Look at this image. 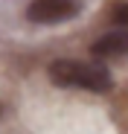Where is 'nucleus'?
I'll use <instances>...</instances> for the list:
<instances>
[{
    "instance_id": "4",
    "label": "nucleus",
    "mask_w": 128,
    "mask_h": 134,
    "mask_svg": "<svg viewBox=\"0 0 128 134\" xmlns=\"http://www.w3.org/2000/svg\"><path fill=\"white\" fill-rule=\"evenodd\" d=\"M111 20H114V24H119V29H128V3H119V6H114V12H111Z\"/></svg>"
},
{
    "instance_id": "1",
    "label": "nucleus",
    "mask_w": 128,
    "mask_h": 134,
    "mask_svg": "<svg viewBox=\"0 0 128 134\" xmlns=\"http://www.w3.org/2000/svg\"><path fill=\"white\" fill-rule=\"evenodd\" d=\"M50 79L58 87H84V91H96V93L111 91V85H114L108 67L84 64V61H67V58H61L50 67Z\"/></svg>"
},
{
    "instance_id": "3",
    "label": "nucleus",
    "mask_w": 128,
    "mask_h": 134,
    "mask_svg": "<svg viewBox=\"0 0 128 134\" xmlns=\"http://www.w3.org/2000/svg\"><path fill=\"white\" fill-rule=\"evenodd\" d=\"M96 58H114V55H128V29H114L108 35H102L93 44Z\"/></svg>"
},
{
    "instance_id": "2",
    "label": "nucleus",
    "mask_w": 128,
    "mask_h": 134,
    "mask_svg": "<svg viewBox=\"0 0 128 134\" xmlns=\"http://www.w3.org/2000/svg\"><path fill=\"white\" fill-rule=\"evenodd\" d=\"M82 0H32L26 6V18L32 24H61L76 18Z\"/></svg>"
}]
</instances>
